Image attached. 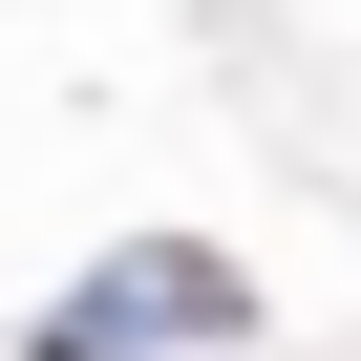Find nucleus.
<instances>
[{"mask_svg":"<svg viewBox=\"0 0 361 361\" xmlns=\"http://www.w3.org/2000/svg\"><path fill=\"white\" fill-rule=\"evenodd\" d=\"M234 319H255V276H234V255H192V234H149V255L64 276V298L22 319V361H170V340H234Z\"/></svg>","mask_w":361,"mask_h":361,"instance_id":"obj_1","label":"nucleus"}]
</instances>
